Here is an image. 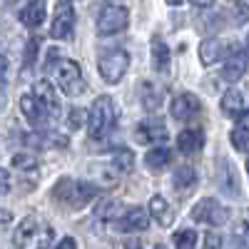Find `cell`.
Returning <instances> with one entry per match:
<instances>
[{
    "mask_svg": "<svg viewBox=\"0 0 249 249\" xmlns=\"http://www.w3.org/2000/svg\"><path fill=\"white\" fill-rule=\"evenodd\" d=\"M55 249H77V244H75L72 237H62V239L55 244Z\"/></svg>",
    "mask_w": 249,
    "mask_h": 249,
    "instance_id": "e575fe53",
    "label": "cell"
},
{
    "mask_svg": "<svg viewBox=\"0 0 249 249\" xmlns=\"http://www.w3.org/2000/svg\"><path fill=\"white\" fill-rule=\"evenodd\" d=\"M239 124H244V127H249V112H239Z\"/></svg>",
    "mask_w": 249,
    "mask_h": 249,
    "instance_id": "f35d334b",
    "label": "cell"
},
{
    "mask_svg": "<svg viewBox=\"0 0 249 249\" xmlns=\"http://www.w3.org/2000/svg\"><path fill=\"white\" fill-rule=\"evenodd\" d=\"M140 97H142V107L147 110V112H155V110H160V105H162L164 88L157 85V82H152V80H142Z\"/></svg>",
    "mask_w": 249,
    "mask_h": 249,
    "instance_id": "2e32d148",
    "label": "cell"
},
{
    "mask_svg": "<svg viewBox=\"0 0 249 249\" xmlns=\"http://www.w3.org/2000/svg\"><path fill=\"white\" fill-rule=\"evenodd\" d=\"M219 107H222V112H224V115L237 117V115L242 112V107H244V97H242V92H239L237 88H230V90H227V92L222 95Z\"/></svg>",
    "mask_w": 249,
    "mask_h": 249,
    "instance_id": "44dd1931",
    "label": "cell"
},
{
    "mask_svg": "<svg viewBox=\"0 0 249 249\" xmlns=\"http://www.w3.org/2000/svg\"><path fill=\"white\" fill-rule=\"evenodd\" d=\"M150 224V214L142 207H130L124 214L117 217V230L120 232H144Z\"/></svg>",
    "mask_w": 249,
    "mask_h": 249,
    "instance_id": "8fae6325",
    "label": "cell"
},
{
    "mask_svg": "<svg viewBox=\"0 0 249 249\" xmlns=\"http://www.w3.org/2000/svg\"><path fill=\"white\" fill-rule=\"evenodd\" d=\"M164 3H167V5H172V8H175V5H182V0H164Z\"/></svg>",
    "mask_w": 249,
    "mask_h": 249,
    "instance_id": "60d3db41",
    "label": "cell"
},
{
    "mask_svg": "<svg viewBox=\"0 0 249 249\" xmlns=\"http://www.w3.org/2000/svg\"><path fill=\"white\" fill-rule=\"evenodd\" d=\"M8 190H10V175H8V170L0 167V195H5Z\"/></svg>",
    "mask_w": 249,
    "mask_h": 249,
    "instance_id": "836d02e7",
    "label": "cell"
},
{
    "mask_svg": "<svg viewBox=\"0 0 249 249\" xmlns=\"http://www.w3.org/2000/svg\"><path fill=\"white\" fill-rule=\"evenodd\" d=\"M127 68H130V55L124 50H107L97 62V70H100L102 80L110 82V85L120 82L122 75L127 72Z\"/></svg>",
    "mask_w": 249,
    "mask_h": 249,
    "instance_id": "5b68a950",
    "label": "cell"
},
{
    "mask_svg": "<svg viewBox=\"0 0 249 249\" xmlns=\"http://www.w3.org/2000/svg\"><path fill=\"white\" fill-rule=\"evenodd\" d=\"M170 160H172V152L164 147V144H157L155 150H150L144 155V167L152 170V172H162L170 164Z\"/></svg>",
    "mask_w": 249,
    "mask_h": 249,
    "instance_id": "ffe728a7",
    "label": "cell"
},
{
    "mask_svg": "<svg viewBox=\"0 0 249 249\" xmlns=\"http://www.w3.org/2000/svg\"><path fill=\"white\" fill-rule=\"evenodd\" d=\"M20 112H23L30 122H40L45 117V110H43V105L37 102V97L33 95V92H25L23 97H20Z\"/></svg>",
    "mask_w": 249,
    "mask_h": 249,
    "instance_id": "7402d4cb",
    "label": "cell"
},
{
    "mask_svg": "<svg viewBox=\"0 0 249 249\" xmlns=\"http://www.w3.org/2000/svg\"><path fill=\"white\" fill-rule=\"evenodd\" d=\"M117 122V107H115V100L110 95H100L88 115V135L90 140H102L107 137L110 130L115 127Z\"/></svg>",
    "mask_w": 249,
    "mask_h": 249,
    "instance_id": "3957f363",
    "label": "cell"
},
{
    "mask_svg": "<svg viewBox=\"0 0 249 249\" xmlns=\"http://www.w3.org/2000/svg\"><path fill=\"white\" fill-rule=\"evenodd\" d=\"M112 167H115V172L130 175L135 170V152L130 147H117L112 152Z\"/></svg>",
    "mask_w": 249,
    "mask_h": 249,
    "instance_id": "603a6c76",
    "label": "cell"
},
{
    "mask_svg": "<svg viewBox=\"0 0 249 249\" xmlns=\"http://www.w3.org/2000/svg\"><path fill=\"white\" fill-rule=\"evenodd\" d=\"M45 13H48L45 0H30V3L20 10V23H23L25 28H37V25H43Z\"/></svg>",
    "mask_w": 249,
    "mask_h": 249,
    "instance_id": "e0dca14e",
    "label": "cell"
},
{
    "mask_svg": "<svg viewBox=\"0 0 249 249\" xmlns=\"http://www.w3.org/2000/svg\"><path fill=\"white\" fill-rule=\"evenodd\" d=\"M192 5H197V8H210V5H214V0H192Z\"/></svg>",
    "mask_w": 249,
    "mask_h": 249,
    "instance_id": "8d00e7d4",
    "label": "cell"
},
{
    "mask_svg": "<svg viewBox=\"0 0 249 249\" xmlns=\"http://www.w3.org/2000/svg\"><path fill=\"white\" fill-rule=\"evenodd\" d=\"M150 214L155 217V222L160 227H170L175 222V210H172V204L164 199L162 195H155L150 199Z\"/></svg>",
    "mask_w": 249,
    "mask_h": 249,
    "instance_id": "d6986e66",
    "label": "cell"
},
{
    "mask_svg": "<svg viewBox=\"0 0 249 249\" xmlns=\"http://www.w3.org/2000/svg\"><path fill=\"white\" fill-rule=\"evenodd\" d=\"M150 57H152V68H155V72H170V62H172V55H170V48H167V43L160 37V35H155L152 37V43H150Z\"/></svg>",
    "mask_w": 249,
    "mask_h": 249,
    "instance_id": "9a60e30c",
    "label": "cell"
},
{
    "mask_svg": "<svg viewBox=\"0 0 249 249\" xmlns=\"http://www.w3.org/2000/svg\"><path fill=\"white\" fill-rule=\"evenodd\" d=\"M37 50H40V37L33 35L28 43H25V55H23V70H25V72H30L33 65L37 62Z\"/></svg>",
    "mask_w": 249,
    "mask_h": 249,
    "instance_id": "83f0119b",
    "label": "cell"
},
{
    "mask_svg": "<svg viewBox=\"0 0 249 249\" xmlns=\"http://www.w3.org/2000/svg\"><path fill=\"white\" fill-rule=\"evenodd\" d=\"M217 179H219V190L227 197H239V184H237V172L232 167V162L222 157L217 162Z\"/></svg>",
    "mask_w": 249,
    "mask_h": 249,
    "instance_id": "7c38bea8",
    "label": "cell"
},
{
    "mask_svg": "<svg viewBox=\"0 0 249 249\" xmlns=\"http://www.w3.org/2000/svg\"><path fill=\"white\" fill-rule=\"evenodd\" d=\"M3 3H5V5H13V3H18V0H3Z\"/></svg>",
    "mask_w": 249,
    "mask_h": 249,
    "instance_id": "b9f144b4",
    "label": "cell"
},
{
    "mask_svg": "<svg viewBox=\"0 0 249 249\" xmlns=\"http://www.w3.org/2000/svg\"><path fill=\"white\" fill-rule=\"evenodd\" d=\"M244 70H247V60H244L242 55H234V57H230V60L224 62L222 77H224L227 82H237V80H242Z\"/></svg>",
    "mask_w": 249,
    "mask_h": 249,
    "instance_id": "d4e9b609",
    "label": "cell"
},
{
    "mask_svg": "<svg viewBox=\"0 0 249 249\" xmlns=\"http://www.w3.org/2000/svg\"><path fill=\"white\" fill-rule=\"evenodd\" d=\"M130 23V10L124 5H107L102 8L100 18H97V35L107 37V35H117L127 28Z\"/></svg>",
    "mask_w": 249,
    "mask_h": 249,
    "instance_id": "8992f818",
    "label": "cell"
},
{
    "mask_svg": "<svg viewBox=\"0 0 249 249\" xmlns=\"http://www.w3.org/2000/svg\"><path fill=\"white\" fill-rule=\"evenodd\" d=\"M13 167L18 172H37V160L28 152H18L13 155Z\"/></svg>",
    "mask_w": 249,
    "mask_h": 249,
    "instance_id": "f1b7e54d",
    "label": "cell"
},
{
    "mask_svg": "<svg viewBox=\"0 0 249 249\" xmlns=\"http://www.w3.org/2000/svg\"><path fill=\"white\" fill-rule=\"evenodd\" d=\"M244 57L249 60V35H247V40H244Z\"/></svg>",
    "mask_w": 249,
    "mask_h": 249,
    "instance_id": "ab89813d",
    "label": "cell"
},
{
    "mask_svg": "<svg viewBox=\"0 0 249 249\" xmlns=\"http://www.w3.org/2000/svg\"><path fill=\"white\" fill-rule=\"evenodd\" d=\"M135 140L140 144H164L167 140V127L162 120H142L135 127Z\"/></svg>",
    "mask_w": 249,
    "mask_h": 249,
    "instance_id": "30bf717a",
    "label": "cell"
},
{
    "mask_svg": "<svg viewBox=\"0 0 249 249\" xmlns=\"http://www.w3.org/2000/svg\"><path fill=\"white\" fill-rule=\"evenodd\" d=\"M230 142L237 152H249V127L244 124H237V127L230 132Z\"/></svg>",
    "mask_w": 249,
    "mask_h": 249,
    "instance_id": "4316f807",
    "label": "cell"
},
{
    "mask_svg": "<svg viewBox=\"0 0 249 249\" xmlns=\"http://www.w3.org/2000/svg\"><path fill=\"white\" fill-rule=\"evenodd\" d=\"M232 3H234V0H232Z\"/></svg>",
    "mask_w": 249,
    "mask_h": 249,
    "instance_id": "f6af8a7d",
    "label": "cell"
},
{
    "mask_svg": "<svg viewBox=\"0 0 249 249\" xmlns=\"http://www.w3.org/2000/svg\"><path fill=\"white\" fill-rule=\"evenodd\" d=\"M53 227L40 219V217H25L15 227V234H13V242H15V249H48L53 244Z\"/></svg>",
    "mask_w": 249,
    "mask_h": 249,
    "instance_id": "6da1fadb",
    "label": "cell"
},
{
    "mask_svg": "<svg viewBox=\"0 0 249 249\" xmlns=\"http://www.w3.org/2000/svg\"><path fill=\"white\" fill-rule=\"evenodd\" d=\"M204 249H222V237L214 232H207L204 234Z\"/></svg>",
    "mask_w": 249,
    "mask_h": 249,
    "instance_id": "1f68e13d",
    "label": "cell"
},
{
    "mask_svg": "<svg viewBox=\"0 0 249 249\" xmlns=\"http://www.w3.org/2000/svg\"><path fill=\"white\" fill-rule=\"evenodd\" d=\"M120 214H122V210L115 199H102L95 207V219H102V222H115Z\"/></svg>",
    "mask_w": 249,
    "mask_h": 249,
    "instance_id": "484cf974",
    "label": "cell"
},
{
    "mask_svg": "<svg viewBox=\"0 0 249 249\" xmlns=\"http://www.w3.org/2000/svg\"><path fill=\"white\" fill-rule=\"evenodd\" d=\"M172 242H175V249H197V234H195L192 230H179V232H175Z\"/></svg>",
    "mask_w": 249,
    "mask_h": 249,
    "instance_id": "f546056e",
    "label": "cell"
},
{
    "mask_svg": "<svg viewBox=\"0 0 249 249\" xmlns=\"http://www.w3.org/2000/svg\"><path fill=\"white\" fill-rule=\"evenodd\" d=\"M237 237H242V244H249V210L242 212V222L237 227Z\"/></svg>",
    "mask_w": 249,
    "mask_h": 249,
    "instance_id": "4dcf8cb0",
    "label": "cell"
},
{
    "mask_svg": "<svg viewBox=\"0 0 249 249\" xmlns=\"http://www.w3.org/2000/svg\"><path fill=\"white\" fill-rule=\"evenodd\" d=\"M124 249H142V242L140 239H127L124 242Z\"/></svg>",
    "mask_w": 249,
    "mask_h": 249,
    "instance_id": "d590c367",
    "label": "cell"
},
{
    "mask_svg": "<svg viewBox=\"0 0 249 249\" xmlns=\"http://www.w3.org/2000/svg\"><path fill=\"white\" fill-rule=\"evenodd\" d=\"M53 75H55V82H57V88L65 92L68 97H77L85 92V77H82V70L75 60L70 57H60L57 60V65L50 68Z\"/></svg>",
    "mask_w": 249,
    "mask_h": 249,
    "instance_id": "277c9868",
    "label": "cell"
},
{
    "mask_svg": "<svg viewBox=\"0 0 249 249\" xmlns=\"http://www.w3.org/2000/svg\"><path fill=\"white\" fill-rule=\"evenodd\" d=\"M222 57V43L214 37L210 40H202V45H199V60H202V65H214V62Z\"/></svg>",
    "mask_w": 249,
    "mask_h": 249,
    "instance_id": "cb8c5ba5",
    "label": "cell"
},
{
    "mask_svg": "<svg viewBox=\"0 0 249 249\" xmlns=\"http://www.w3.org/2000/svg\"><path fill=\"white\" fill-rule=\"evenodd\" d=\"M155 249H167V247H164V244H155Z\"/></svg>",
    "mask_w": 249,
    "mask_h": 249,
    "instance_id": "7bdbcfd3",
    "label": "cell"
},
{
    "mask_svg": "<svg viewBox=\"0 0 249 249\" xmlns=\"http://www.w3.org/2000/svg\"><path fill=\"white\" fill-rule=\"evenodd\" d=\"M177 147L182 155H197L202 147H204V135L202 130L192 127V130H182L177 135Z\"/></svg>",
    "mask_w": 249,
    "mask_h": 249,
    "instance_id": "ac0fdd59",
    "label": "cell"
},
{
    "mask_svg": "<svg viewBox=\"0 0 249 249\" xmlns=\"http://www.w3.org/2000/svg\"><path fill=\"white\" fill-rule=\"evenodd\" d=\"M100 192L97 184H90V182H75L72 177H60L53 187V199L70 207V210H80L85 207L90 199H95Z\"/></svg>",
    "mask_w": 249,
    "mask_h": 249,
    "instance_id": "7a4b0ae2",
    "label": "cell"
},
{
    "mask_svg": "<svg viewBox=\"0 0 249 249\" xmlns=\"http://www.w3.org/2000/svg\"><path fill=\"white\" fill-rule=\"evenodd\" d=\"M192 219L195 222H204V224H212V227H222L227 224V219H230V207L219 204L217 199L212 197H204L199 199L195 207H192Z\"/></svg>",
    "mask_w": 249,
    "mask_h": 249,
    "instance_id": "52a82bcc",
    "label": "cell"
},
{
    "mask_svg": "<svg viewBox=\"0 0 249 249\" xmlns=\"http://www.w3.org/2000/svg\"><path fill=\"white\" fill-rule=\"evenodd\" d=\"M33 95L37 97L40 105H43L45 115H57V112H60V102H57V92H55V88H53V82H48V80L35 82Z\"/></svg>",
    "mask_w": 249,
    "mask_h": 249,
    "instance_id": "4fadbf2b",
    "label": "cell"
},
{
    "mask_svg": "<svg viewBox=\"0 0 249 249\" xmlns=\"http://www.w3.org/2000/svg\"><path fill=\"white\" fill-rule=\"evenodd\" d=\"M199 110H202V102H199V97H197L195 92H182V95H177V97L170 102V115H172L175 120H182V122L197 117Z\"/></svg>",
    "mask_w": 249,
    "mask_h": 249,
    "instance_id": "9c48e42d",
    "label": "cell"
},
{
    "mask_svg": "<svg viewBox=\"0 0 249 249\" xmlns=\"http://www.w3.org/2000/svg\"><path fill=\"white\" fill-rule=\"evenodd\" d=\"M5 70H8V60L0 55V80H3V75H5Z\"/></svg>",
    "mask_w": 249,
    "mask_h": 249,
    "instance_id": "74e56055",
    "label": "cell"
},
{
    "mask_svg": "<svg viewBox=\"0 0 249 249\" xmlns=\"http://www.w3.org/2000/svg\"><path fill=\"white\" fill-rule=\"evenodd\" d=\"M172 187H175V192L179 197H187L195 187H197V172L192 164H179V167L175 170L172 175Z\"/></svg>",
    "mask_w": 249,
    "mask_h": 249,
    "instance_id": "5bb4252c",
    "label": "cell"
},
{
    "mask_svg": "<svg viewBox=\"0 0 249 249\" xmlns=\"http://www.w3.org/2000/svg\"><path fill=\"white\" fill-rule=\"evenodd\" d=\"M82 120H85V115H82V110H77V107H75V110L70 112V117H68V122H70V127H72V130H77V127H80Z\"/></svg>",
    "mask_w": 249,
    "mask_h": 249,
    "instance_id": "d6a6232c",
    "label": "cell"
},
{
    "mask_svg": "<svg viewBox=\"0 0 249 249\" xmlns=\"http://www.w3.org/2000/svg\"><path fill=\"white\" fill-rule=\"evenodd\" d=\"M75 30V10L70 3H57V13L50 25V37L55 40H70Z\"/></svg>",
    "mask_w": 249,
    "mask_h": 249,
    "instance_id": "ba28073f",
    "label": "cell"
},
{
    "mask_svg": "<svg viewBox=\"0 0 249 249\" xmlns=\"http://www.w3.org/2000/svg\"><path fill=\"white\" fill-rule=\"evenodd\" d=\"M247 175H249V160H247Z\"/></svg>",
    "mask_w": 249,
    "mask_h": 249,
    "instance_id": "ee69618b",
    "label": "cell"
}]
</instances>
